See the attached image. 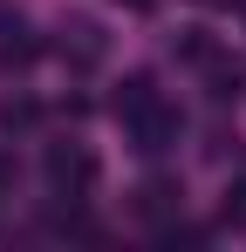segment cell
Wrapping results in <instances>:
<instances>
[{"label":"cell","instance_id":"8fae6325","mask_svg":"<svg viewBox=\"0 0 246 252\" xmlns=\"http://www.w3.org/2000/svg\"><path fill=\"white\" fill-rule=\"evenodd\" d=\"M212 7H219V0H212Z\"/></svg>","mask_w":246,"mask_h":252},{"label":"cell","instance_id":"277c9868","mask_svg":"<svg viewBox=\"0 0 246 252\" xmlns=\"http://www.w3.org/2000/svg\"><path fill=\"white\" fill-rule=\"evenodd\" d=\"M178 211H185V191H178V184H171V177H151V184H144V191H137V218H144V225H178Z\"/></svg>","mask_w":246,"mask_h":252},{"label":"cell","instance_id":"5b68a950","mask_svg":"<svg viewBox=\"0 0 246 252\" xmlns=\"http://www.w3.org/2000/svg\"><path fill=\"white\" fill-rule=\"evenodd\" d=\"M151 102H158V82H151V75H123V82H117V95H110L117 123H130V116H144Z\"/></svg>","mask_w":246,"mask_h":252},{"label":"cell","instance_id":"ba28073f","mask_svg":"<svg viewBox=\"0 0 246 252\" xmlns=\"http://www.w3.org/2000/svg\"><path fill=\"white\" fill-rule=\"evenodd\" d=\"M226 225H246V184L226 191Z\"/></svg>","mask_w":246,"mask_h":252},{"label":"cell","instance_id":"3957f363","mask_svg":"<svg viewBox=\"0 0 246 252\" xmlns=\"http://www.w3.org/2000/svg\"><path fill=\"white\" fill-rule=\"evenodd\" d=\"M130 136H137V150H144V157H164V150H171V136H178V109H171V102H151V109H144V116H130Z\"/></svg>","mask_w":246,"mask_h":252},{"label":"cell","instance_id":"6da1fadb","mask_svg":"<svg viewBox=\"0 0 246 252\" xmlns=\"http://www.w3.org/2000/svg\"><path fill=\"white\" fill-rule=\"evenodd\" d=\"M48 184H55V198H82L96 184V150L89 143H48Z\"/></svg>","mask_w":246,"mask_h":252},{"label":"cell","instance_id":"52a82bcc","mask_svg":"<svg viewBox=\"0 0 246 252\" xmlns=\"http://www.w3.org/2000/svg\"><path fill=\"white\" fill-rule=\"evenodd\" d=\"M171 55H178V62H192V68H205L219 48H212V34H205V28H185V34L171 41Z\"/></svg>","mask_w":246,"mask_h":252},{"label":"cell","instance_id":"8992f818","mask_svg":"<svg viewBox=\"0 0 246 252\" xmlns=\"http://www.w3.org/2000/svg\"><path fill=\"white\" fill-rule=\"evenodd\" d=\"M35 55H41V41L21 28V21H0V68H28Z\"/></svg>","mask_w":246,"mask_h":252},{"label":"cell","instance_id":"9c48e42d","mask_svg":"<svg viewBox=\"0 0 246 252\" xmlns=\"http://www.w3.org/2000/svg\"><path fill=\"white\" fill-rule=\"evenodd\" d=\"M7 184H14V157H0V191H7Z\"/></svg>","mask_w":246,"mask_h":252},{"label":"cell","instance_id":"7a4b0ae2","mask_svg":"<svg viewBox=\"0 0 246 252\" xmlns=\"http://www.w3.org/2000/svg\"><path fill=\"white\" fill-rule=\"evenodd\" d=\"M55 34H62L55 48H62V62H69V68H96V62L110 55V41H103V28H96L89 14H76V21H62Z\"/></svg>","mask_w":246,"mask_h":252},{"label":"cell","instance_id":"30bf717a","mask_svg":"<svg viewBox=\"0 0 246 252\" xmlns=\"http://www.w3.org/2000/svg\"><path fill=\"white\" fill-rule=\"evenodd\" d=\"M123 7H137V14H144V7H158V0H123Z\"/></svg>","mask_w":246,"mask_h":252}]
</instances>
